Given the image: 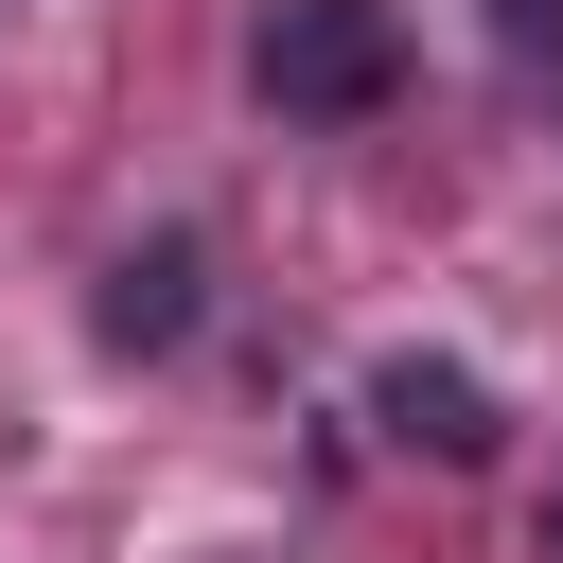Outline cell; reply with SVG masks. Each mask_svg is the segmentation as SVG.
Instances as JSON below:
<instances>
[{
  "instance_id": "obj_1",
  "label": "cell",
  "mask_w": 563,
  "mask_h": 563,
  "mask_svg": "<svg viewBox=\"0 0 563 563\" xmlns=\"http://www.w3.org/2000/svg\"><path fill=\"white\" fill-rule=\"evenodd\" d=\"M246 70H264L282 123H369V106L405 88V35H387V0H264Z\"/></svg>"
},
{
  "instance_id": "obj_2",
  "label": "cell",
  "mask_w": 563,
  "mask_h": 563,
  "mask_svg": "<svg viewBox=\"0 0 563 563\" xmlns=\"http://www.w3.org/2000/svg\"><path fill=\"white\" fill-rule=\"evenodd\" d=\"M369 422L422 440V457H493V387H475L457 352H387V369H369Z\"/></svg>"
},
{
  "instance_id": "obj_3",
  "label": "cell",
  "mask_w": 563,
  "mask_h": 563,
  "mask_svg": "<svg viewBox=\"0 0 563 563\" xmlns=\"http://www.w3.org/2000/svg\"><path fill=\"white\" fill-rule=\"evenodd\" d=\"M176 334H194V229L106 264V352H176Z\"/></svg>"
},
{
  "instance_id": "obj_4",
  "label": "cell",
  "mask_w": 563,
  "mask_h": 563,
  "mask_svg": "<svg viewBox=\"0 0 563 563\" xmlns=\"http://www.w3.org/2000/svg\"><path fill=\"white\" fill-rule=\"evenodd\" d=\"M493 53L510 70H563V0H493Z\"/></svg>"
},
{
  "instance_id": "obj_5",
  "label": "cell",
  "mask_w": 563,
  "mask_h": 563,
  "mask_svg": "<svg viewBox=\"0 0 563 563\" xmlns=\"http://www.w3.org/2000/svg\"><path fill=\"white\" fill-rule=\"evenodd\" d=\"M545 563H563V493H545Z\"/></svg>"
}]
</instances>
